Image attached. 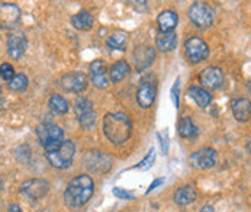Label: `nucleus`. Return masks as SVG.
<instances>
[{
	"mask_svg": "<svg viewBox=\"0 0 251 212\" xmlns=\"http://www.w3.org/2000/svg\"><path fill=\"white\" fill-rule=\"evenodd\" d=\"M199 212H214V207L212 205H205V207H202V210Z\"/></svg>",
	"mask_w": 251,
	"mask_h": 212,
	"instance_id": "38",
	"label": "nucleus"
},
{
	"mask_svg": "<svg viewBox=\"0 0 251 212\" xmlns=\"http://www.w3.org/2000/svg\"><path fill=\"white\" fill-rule=\"evenodd\" d=\"M7 87L13 92H24L28 87V77L25 74H15L9 80Z\"/></svg>",
	"mask_w": 251,
	"mask_h": 212,
	"instance_id": "28",
	"label": "nucleus"
},
{
	"mask_svg": "<svg viewBox=\"0 0 251 212\" xmlns=\"http://www.w3.org/2000/svg\"><path fill=\"white\" fill-rule=\"evenodd\" d=\"M70 22H72L73 28H75L77 31H89L93 28L95 19L87 10H81V12L73 15Z\"/></svg>",
	"mask_w": 251,
	"mask_h": 212,
	"instance_id": "22",
	"label": "nucleus"
},
{
	"mask_svg": "<svg viewBox=\"0 0 251 212\" xmlns=\"http://www.w3.org/2000/svg\"><path fill=\"white\" fill-rule=\"evenodd\" d=\"M128 44V36L125 32L119 31V32H115L108 38V47L110 50H125Z\"/></svg>",
	"mask_w": 251,
	"mask_h": 212,
	"instance_id": "27",
	"label": "nucleus"
},
{
	"mask_svg": "<svg viewBox=\"0 0 251 212\" xmlns=\"http://www.w3.org/2000/svg\"><path fill=\"white\" fill-rule=\"evenodd\" d=\"M48 105H50V109L55 113H60V115H64L69 112L70 106H69V102L60 96V95H52L48 101Z\"/></svg>",
	"mask_w": 251,
	"mask_h": 212,
	"instance_id": "26",
	"label": "nucleus"
},
{
	"mask_svg": "<svg viewBox=\"0 0 251 212\" xmlns=\"http://www.w3.org/2000/svg\"><path fill=\"white\" fill-rule=\"evenodd\" d=\"M103 134L115 145L124 144L132 134L131 119L122 112H110L103 118Z\"/></svg>",
	"mask_w": 251,
	"mask_h": 212,
	"instance_id": "2",
	"label": "nucleus"
},
{
	"mask_svg": "<svg viewBox=\"0 0 251 212\" xmlns=\"http://www.w3.org/2000/svg\"><path fill=\"white\" fill-rule=\"evenodd\" d=\"M163 183H164V177H158V179H155V180L150 185V187H148V190H147V195H148V193H151L154 189H157V187H158L160 185H163Z\"/></svg>",
	"mask_w": 251,
	"mask_h": 212,
	"instance_id": "34",
	"label": "nucleus"
},
{
	"mask_svg": "<svg viewBox=\"0 0 251 212\" xmlns=\"http://www.w3.org/2000/svg\"><path fill=\"white\" fill-rule=\"evenodd\" d=\"M189 96L193 99V102L199 106V107H206V106H209V104L212 102L211 93L206 89L199 87V86H192L189 89Z\"/></svg>",
	"mask_w": 251,
	"mask_h": 212,
	"instance_id": "24",
	"label": "nucleus"
},
{
	"mask_svg": "<svg viewBox=\"0 0 251 212\" xmlns=\"http://www.w3.org/2000/svg\"><path fill=\"white\" fill-rule=\"evenodd\" d=\"M154 161H155V150H154V148H150L148 153H147V156L144 157L143 160H141L134 169H138V170H148V169L152 167Z\"/></svg>",
	"mask_w": 251,
	"mask_h": 212,
	"instance_id": "29",
	"label": "nucleus"
},
{
	"mask_svg": "<svg viewBox=\"0 0 251 212\" xmlns=\"http://www.w3.org/2000/svg\"><path fill=\"white\" fill-rule=\"evenodd\" d=\"M15 76V69L9 64V63H3L1 66H0V77L3 79V80H10L12 77Z\"/></svg>",
	"mask_w": 251,
	"mask_h": 212,
	"instance_id": "31",
	"label": "nucleus"
},
{
	"mask_svg": "<svg viewBox=\"0 0 251 212\" xmlns=\"http://www.w3.org/2000/svg\"><path fill=\"white\" fill-rule=\"evenodd\" d=\"M189 161L190 164L195 167V169H199V170H208V169H212L216 166V161H218V154L214 148H202V150H198L195 151L190 157H189Z\"/></svg>",
	"mask_w": 251,
	"mask_h": 212,
	"instance_id": "9",
	"label": "nucleus"
},
{
	"mask_svg": "<svg viewBox=\"0 0 251 212\" xmlns=\"http://www.w3.org/2000/svg\"><path fill=\"white\" fill-rule=\"evenodd\" d=\"M131 71V66L128 61L125 60H119L116 63H113L109 69V79L112 83H119L122 81Z\"/></svg>",
	"mask_w": 251,
	"mask_h": 212,
	"instance_id": "23",
	"label": "nucleus"
},
{
	"mask_svg": "<svg viewBox=\"0 0 251 212\" xmlns=\"http://www.w3.org/2000/svg\"><path fill=\"white\" fill-rule=\"evenodd\" d=\"M179 93H180V80L177 79V80L175 81L173 87H172V99H173V105H175L176 109L179 107V102H180Z\"/></svg>",
	"mask_w": 251,
	"mask_h": 212,
	"instance_id": "32",
	"label": "nucleus"
},
{
	"mask_svg": "<svg viewBox=\"0 0 251 212\" xmlns=\"http://www.w3.org/2000/svg\"><path fill=\"white\" fill-rule=\"evenodd\" d=\"M36 137L42 147L50 148V147H54L61 141H64V131L55 124L45 122L36 128Z\"/></svg>",
	"mask_w": 251,
	"mask_h": 212,
	"instance_id": "7",
	"label": "nucleus"
},
{
	"mask_svg": "<svg viewBox=\"0 0 251 212\" xmlns=\"http://www.w3.org/2000/svg\"><path fill=\"white\" fill-rule=\"evenodd\" d=\"M86 166L95 173H106L112 167V159L103 151H90L86 156Z\"/></svg>",
	"mask_w": 251,
	"mask_h": 212,
	"instance_id": "13",
	"label": "nucleus"
},
{
	"mask_svg": "<svg viewBox=\"0 0 251 212\" xmlns=\"http://www.w3.org/2000/svg\"><path fill=\"white\" fill-rule=\"evenodd\" d=\"M89 76H90V81L95 87L103 90L109 86L108 66L103 60H95L89 66Z\"/></svg>",
	"mask_w": 251,
	"mask_h": 212,
	"instance_id": "12",
	"label": "nucleus"
},
{
	"mask_svg": "<svg viewBox=\"0 0 251 212\" xmlns=\"http://www.w3.org/2000/svg\"><path fill=\"white\" fill-rule=\"evenodd\" d=\"M184 54L190 63L198 64V63L205 61L209 57V47L202 38L192 36L186 39L184 42Z\"/></svg>",
	"mask_w": 251,
	"mask_h": 212,
	"instance_id": "6",
	"label": "nucleus"
},
{
	"mask_svg": "<svg viewBox=\"0 0 251 212\" xmlns=\"http://www.w3.org/2000/svg\"><path fill=\"white\" fill-rule=\"evenodd\" d=\"M3 189V176L0 175V190Z\"/></svg>",
	"mask_w": 251,
	"mask_h": 212,
	"instance_id": "39",
	"label": "nucleus"
},
{
	"mask_svg": "<svg viewBox=\"0 0 251 212\" xmlns=\"http://www.w3.org/2000/svg\"><path fill=\"white\" fill-rule=\"evenodd\" d=\"M232 113H234V118L238 122H247V121H250V101L249 99H235L232 102Z\"/></svg>",
	"mask_w": 251,
	"mask_h": 212,
	"instance_id": "21",
	"label": "nucleus"
},
{
	"mask_svg": "<svg viewBox=\"0 0 251 212\" xmlns=\"http://www.w3.org/2000/svg\"><path fill=\"white\" fill-rule=\"evenodd\" d=\"M89 83L87 76L83 71H70L67 74H64L60 80L61 87L66 92H72V93H81L86 90Z\"/></svg>",
	"mask_w": 251,
	"mask_h": 212,
	"instance_id": "8",
	"label": "nucleus"
},
{
	"mask_svg": "<svg viewBox=\"0 0 251 212\" xmlns=\"http://www.w3.org/2000/svg\"><path fill=\"white\" fill-rule=\"evenodd\" d=\"M74 113L80 125L86 130H90L96 124V112L92 101L84 96H78L74 102Z\"/></svg>",
	"mask_w": 251,
	"mask_h": 212,
	"instance_id": "5",
	"label": "nucleus"
},
{
	"mask_svg": "<svg viewBox=\"0 0 251 212\" xmlns=\"http://www.w3.org/2000/svg\"><path fill=\"white\" fill-rule=\"evenodd\" d=\"M21 19V9L13 3H0V28L12 29Z\"/></svg>",
	"mask_w": 251,
	"mask_h": 212,
	"instance_id": "14",
	"label": "nucleus"
},
{
	"mask_svg": "<svg viewBox=\"0 0 251 212\" xmlns=\"http://www.w3.org/2000/svg\"><path fill=\"white\" fill-rule=\"evenodd\" d=\"M129 6H132L137 12H147V1L145 0H129Z\"/></svg>",
	"mask_w": 251,
	"mask_h": 212,
	"instance_id": "33",
	"label": "nucleus"
},
{
	"mask_svg": "<svg viewBox=\"0 0 251 212\" xmlns=\"http://www.w3.org/2000/svg\"><path fill=\"white\" fill-rule=\"evenodd\" d=\"M177 45V35L175 31L170 32H158L155 36V47L161 53H170Z\"/></svg>",
	"mask_w": 251,
	"mask_h": 212,
	"instance_id": "20",
	"label": "nucleus"
},
{
	"mask_svg": "<svg viewBox=\"0 0 251 212\" xmlns=\"http://www.w3.org/2000/svg\"><path fill=\"white\" fill-rule=\"evenodd\" d=\"M28 47L26 35L24 32H13L7 38V55L12 60H19L24 57Z\"/></svg>",
	"mask_w": 251,
	"mask_h": 212,
	"instance_id": "15",
	"label": "nucleus"
},
{
	"mask_svg": "<svg viewBox=\"0 0 251 212\" xmlns=\"http://www.w3.org/2000/svg\"><path fill=\"white\" fill-rule=\"evenodd\" d=\"M199 81L205 89L215 90L224 83V73L219 67H214V66L205 67L199 74Z\"/></svg>",
	"mask_w": 251,
	"mask_h": 212,
	"instance_id": "16",
	"label": "nucleus"
},
{
	"mask_svg": "<svg viewBox=\"0 0 251 212\" xmlns=\"http://www.w3.org/2000/svg\"><path fill=\"white\" fill-rule=\"evenodd\" d=\"M21 192L32 199V201H38L42 199L44 196H47V193L50 192V183L44 179H31L22 183L21 186Z\"/></svg>",
	"mask_w": 251,
	"mask_h": 212,
	"instance_id": "10",
	"label": "nucleus"
},
{
	"mask_svg": "<svg viewBox=\"0 0 251 212\" xmlns=\"http://www.w3.org/2000/svg\"><path fill=\"white\" fill-rule=\"evenodd\" d=\"M157 137H158L160 144H161V151H163V154H167V151H169V142H167V138H166V140H163L161 134H158Z\"/></svg>",
	"mask_w": 251,
	"mask_h": 212,
	"instance_id": "35",
	"label": "nucleus"
},
{
	"mask_svg": "<svg viewBox=\"0 0 251 212\" xmlns=\"http://www.w3.org/2000/svg\"><path fill=\"white\" fill-rule=\"evenodd\" d=\"M6 107V101H4V96H3V90L0 87V109H4Z\"/></svg>",
	"mask_w": 251,
	"mask_h": 212,
	"instance_id": "36",
	"label": "nucleus"
},
{
	"mask_svg": "<svg viewBox=\"0 0 251 212\" xmlns=\"http://www.w3.org/2000/svg\"><path fill=\"white\" fill-rule=\"evenodd\" d=\"M155 96H157V83L154 80H151L150 77H145L138 90H137V102L143 109L151 107L152 104L155 102Z\"/></svg>",
	"mask_w": 251,
	"mask_h": 212,
	"instance_id": "11",
	"label": "nucleus"
},
{
	"mask_svg": "<svg viewBox=\"0 0 251 212\" xmlns=\"http://www.w3.org/2000/svg\"><path fill=\"white\" fill-rule=\"evenodd\" d=\"M179 134L180 137L184 138V140H190V138H195L198 135V128L193 124L190 116H184V118L180 119Z\"/></svg>",
	"mask_w": 251,
	"mask_h": 212,
	"instance_id": "25",
	"label": "nucleus"
},
{
	"mask_svg": "<svg viewBox=\"0 0 251 212\" xmlns=\"http://www.w3.org/2000/svg\"><path fill=\"white\" fill-rule=\"evenodd\" d=\"M177 22H179V16L173 10H163L157 16V25H158L160 32L175 31V28L177 26Z\"/></svg>",
	"mask_w": 251,
	"mask_h": 212,
	"instance_id": "19",
	"label": "nucleus"
},
{
	"mask_svg": "<svg viewBox=\"0 0 251 212\" xmlns=\"http://www.w3.org/2000/svg\"><path fill=\"white\" fill-rule=\"evenodd\" d=\"M112 193L118 199H124V201H132V199H135V195L131 193V192H128V190H125L124 187H113L112 189Z\"/></svg>",
	"mask_w": 251,
	"mask_h": 212,
	"instance_id": "30",
	"label": "nucleus"
},
{
	"mask_svg": "<svg viewBox=\"0 0 251 212\" xmlns=\"http://www.w3.org/2000/svg\"><path fill=\"white\" fill-rule=\"evenodd\" d=\"M189 19L201 29L211 28L214 25V9L208 3L198 0L189 7Z\"/></svg>",
	"mask_w": 251,
	"mask_h": 212,
	"instance_id": "4",
	"label": "nucleus"
},
{
	"mask_svg": "<svg viewBox=\"0 0 251 212\" xmlns=\"http://www.w3.org/2000/svg\"><path fill=\"white\" fill-rule=\"evenodd\" d=\"M95 193V182L87 175H78L72 179L64 190V202L69 208H81Z\"/></svg>",
	"mask_w": 251,
	"mask_h": 212,
	"instance_id": "1",
	"label": "nucleus"
},
{
	"mask_svg": "<svg viewBox=\"0 0 251 212\" xmlns=\"http://www.w3.org/2000/svg\"><path fill=\"white\" fill-rule=\"evenodd\" d=\"M9 212H22V210L19 208V205L13 204V205H10V207H9Z\"/></svg>",
	"mask_w": 251,
	"mask_h": 212,
	"instance_id": "37",
	"label": "nucleus"
},
{
	"mask_svg": "<svg viewBox=\"0 0 251 212\" xmlns=\"http://www.w3.org/2000/svg\"><path fill=\"white\" fill-rule=\"evenodd\" d=\"M198 198V190L195 189V186L192 185H184V186H180L179 189L175 192V204L179 205V207H187L190 204H193Z\"/></svg>",
	"mask_w": 251,
	"mask_h": 212,
	"instance_id": "18",
	"label": "nucleus"
},
{
	"mask_svg": "<svg viewBox=\"0 0 251 212\" xmlns=\"http://www.w3.org/2000/svg\"><path fill=\"white\" fill-rule=\"evenodd\" d=\"M74 153H75V145L72 140L61 141L54 147L45 148V157H47L48 163L52 167L61 169V170L69 169L72 166Z\"/></svg>",
	"mask_w": 251,
	"mask_h": 212,
	"instance_id": "3",
	"label": "nucleus"
},
{
	"mask_svg": "<svg viewBox=\"0 0 251 212\" xmlns=\"http://www.w3.org/2000/svg\"><path fill=\"white\" fill-rule=\"evenodd\" d=\"M154 58H155V51H154V48H151L148 45L137 47V50L132 54L134 64L138 70L148 69L154 63Z\"/></svg>",
	"mask_w": 251,
	"mask_h": 212,
	"instance_id": "17",
	"label": "nucleus"
}]
</instances>
